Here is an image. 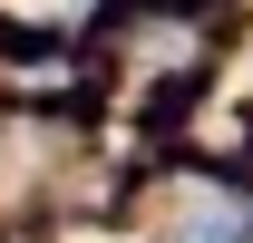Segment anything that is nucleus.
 Masks as SVG:
<instances>
[{"mask_svg":"<svg viewBox=\"0 0 253 243\" xmlns=\"http://www.w3.org/2000/svg\"><path fill=\"white\" fill-rule=\"evenodd\" d=\"M185 243H253V214H244V204H224V214L205 204V214L185 224Z\"/></svg>","mask_w":253,"mask_h":243,"instance_id":"obj_1","label":"nucleus"}]
</instances>
